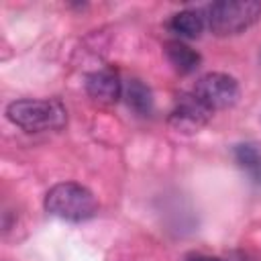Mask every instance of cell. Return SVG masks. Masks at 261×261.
<instances>
[{
  "instance_id": "6da1fadb",
  "label": "cell",
  "mask_w": 261,
  "mask_h": 261,
  "mask_svg": "<svg viewBox=\"0 0 261 261\" xmlns=\"http://www.w3.org/2000/svg\"><path fill=\"white\" fill-rule=\"evenodd\" d=\"M6 116L27 133L59 130L67 122V110L59 100H14L6 106Z\"/></svg>"
},
{
  "instance_id": "7a4b0ae2",
  "label": "cell",
  "mask_w": 261,
  "mask_h": 261,
  "mask_svg": "<svg viewBox=\"0 0 261 261\" xmlns=\"http://www.w3.org/2000/svg\"><path fill=\"white\" fill-rule=\"evenodd\" d=\"M45 210L61 220L84 222L98 212V202L86 186L75 181H61L47 192Z\"/></svg>"
},
{
  "instance_id": "3957f363",
  "label": "cell",
  "mask_w": 261,
  "mask_h": 261,
  "mask_svg": "<svg viewBox=\"0 0 261 261\" xmlns=\"http://www.w3.org/2000/svg\"><path fill=\"white\" fill-rule=\"evenodd\" d=\"M261 16V2L218 0L206 8V27L218 37H230L253 27Z\"/></svg>"
},
{
  "instance_id": "277c9868",
  "label": "cell",
  "mask_w": 261,
  "mask_h": 261,
  "mask_svg": "<svg viewBox=\"0 0 261 261\" xmlns=\"http://www.w3.org/2000/svg\"><path fill=\"white\" fill-rule=\"evenodd\" d=\"M192 92L212 110H224L237 104L239 100V84L232 75L222 71H210L198 77Z\"/></svg>"
},
{
  "instance_id": "5b68a950",
  "label": "cell",
  "mask_w": 261,
  "mask_h": 261,
  "mask_svg": "<svg viewBox=\"0 0 261 261\" xmlns=\"http://www.w3.org/2000/svg\"><path fill=\"white\" fill-rule=\"evenodd\" d=\"M212 110L190 90V92H181L175 100L173 110L169 112V126L175 128L177 133H198L210 118H212Z\"/></svg>"
},
{
  "instance_id": "8992f818",
  "label": "cell",
  "mask_w": 261,
  "mask_h": 261,
  "mask_svg": "<svg viewBox=\"0 0 261 261\" xmlns=\"http://www.w3.org/2000/svg\"><path fill=\"white\" fill-rule=\"evenodd\" d=\"M122 82L114 69H98L86 77V92L100 104H114L122 98Z\"/></svg>"
},
{
  "instance_id": "52a82bcc",
  "label": "cell",
  "mask_w": 261,
  "mask_h": 261,
  "mask_svg": "<svg viewBox=\"0 0 261 261\" xmlns=\"http://www.w3.org/2000/svg\"><path fill=\"white\" fill-rule=\"evenodd\" d=\"M165 57L167 61L175 67V71L179 73H194L200 63H202V57L198 51H194L190 45H186L184 41H167L165 43Z\"/></svg>"
},
{
  "instance_id": "ba28073f",
  "label": "cell",
  "mask_w": 261,
  "mask_h": 261,
  "mask_svg": "<svg viewBox=\"0 0 261 261\" xmlns=\"http://www.w3.org/2000/svg\"><path fill=\"white\" fill-rule=\"evenodd\" d=\"M122 98L126 106L141 116H149L153 112V94L141 80H128L122 88Z\"/></svg>"
},
{
  "instance_id": "9c48e42d",
  "label": "cell",
  "mask_w": 261,
  "mask_h": 261,
  "mask_svg": "<svg viewBox=\"0 0 261 261\" xmlns=\"http://www.w3.org/2000/svg\"><path fill=\"white\" fill-rule=\"evenodd\" d=\"M206 27V18L196 10H179L169 20V31L179 39H198Z\"/></svg>"
},
{
  "instance_id": "30bf717a",
  "label": "cell",
  "mask_w": 261,
  "mask_h": 261,
  "mask_svg": "<svg viewBox=\"0 0 261 261\" xmlns=\"http://www.w3.org/2000/svg\"><path fill=\"white\" fill-rule=\"evenodd\" d=\"M239 167L249 171L251 179L261 186V143H241L232 149Z\"/></svg>"
},
{
  "instance_id": "8fae6325",
  "label": "cell",
  "mask_w": 261,
  "mask_h": 261,
  "mask_svg": "<svg viewBox=\"0 0 261 261\" xmlns=\"http://www.w3.org/2000/svg\"><path fill=\"white\" fill-rule=\"evenodd\" d=\"M186 261H220V259H214V257H204V255H192V257H188Z\"/></svg>"
},
{
  "instance_id": "7c38bea8",
  "label": "cell",
  "mask_w": 261,
  "mask_h": 261,
  "mask_svg": "<svg viewBox=\"0 0 261 261\" xmlns=\"http://www.w3.org/2000/svg\"><path fill=\"white\" fill-rule=\"evenodd\" d=\"M259 59H261V53H259Z\"/></svg>"
}]
</instances>
